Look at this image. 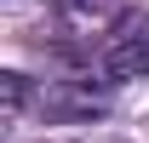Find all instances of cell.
<instances>
[{
	"instance_id": "cell-1",
	"label": "cell",
	"mask_w": 149,
	"mask_h": 143,
	"mask_svg": "<svg viewBox=\"0 0 149 143\" xmlns=\"http://www.w3.org/2000/svg\"><path fill=\"white\" fill-rule=\"evenodd\" d=\"M149 74V29H120L103 52V80L120 86V80H143Z\"/></svg>"
},
{
	"instance_id": "cell-2",
	"label": "cell",
	"mask_w": 149,
	"mask_h": 143,
	"mask_svg": "<svg viewBox=\"0 0 149 143\" xmlns=\"http://www.w3.org/2000/svg\"><path fill=\"white\" fill-rule=\"evenodd\" d=\"M0 86H6V115H17V109L29 103V74L6 69V74H0Z\"/></svg>"
},
{
	"instance_id": "cell-3",
	"label": "cell",
	"mask_w": 149,
	"mask_h": 143,
	"mask_svg": "<svg viewBox=\"0 0 149 143\" xmlns=\"http://www.w3.org/2000/svg\"><path fill=\"white\" fill-rule=\"evenodd\" d=\"M63 6H69V12H80V17H97V12H109L115 0H63Z\"/></svg>"
}]
</instances>
